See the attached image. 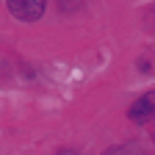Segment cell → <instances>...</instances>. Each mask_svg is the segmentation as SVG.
<instances>
[{
  "instance_id": "5b68a950",
  "label": "cell",
  "mask_w": 155,
  "mask_h": 155,
  "mask_svg": "<svg viewBox=\"0 0 155 155\" xmlns=\"http://www.w3.org/2000/svg\"><path fill=\"white\" fill-rule=\"evenodd\" d=\"M152 25H155V11H152Z\"/></svg>"
},
{
  "instance_id": "277c9868",
  "label": "cell",
  "mask_w": 155,
  "mask_h": 155,
  "mask_svg": "<svg viewBox=\"0 0 155 155\" xmlns=\"http://www.w3.org/2000/svg\"><path fill=\"white\" fill-rule=\"evenodd\" d=\"M58 155H75V152H72V150H69V152H58Z\"/></svg>"
},
{
  "instance_id": "6da1fadb",
  "label": "cell",
  "mask_w": 155,
  "mask_h": 155,
  "mask_svg": "<svg viewBox=\"0 0 155 155\" xmlns=\"http://www.w3.org/2000/svg\"><path fill=\"white\" fill-rule=\"evenodd\" d=\"M6 3H8V11L17 19H22V22H36V19L45 14L47 0H6Z\"/></svg>"
},
{
  "instance_id": "7a4b0ae2",
  "label": "cell",
  "mask_w": 155,
  "mask_h": 155,
  "mask_svg": "<svg viewBox=\"0 0 155 155\" xmlns=\"http://www.w3.org/2000/svg\"><path fill=\"white\" fill-rule=\"evenodd\" d=\"M127 116H130L133 122H139V125L150 122L152 116H155V91H147V94H141L139 100H136V103L130 105Z\"/></svg>"
},
{
  "instance_id": "3957f363",
  "label": "cell",
  "mask_w": 155,
  "mask_h": 155,
  "mask_svg": "<svg viewBox=\"0 0 155 155\" xmlns=\"http://www.w3.org/2000/svg\"><path fill=\"white\" fill-rule=\"evenodd\" d=\"M103 155H127L122 147H114V150H108V152H103Z\"/></svg>"
}]
</instances>
